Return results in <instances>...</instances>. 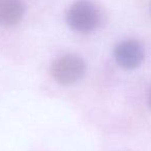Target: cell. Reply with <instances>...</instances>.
<instances>
[{
  "label": "cell",
  "instance_id": "obj_1",
  "mask_svg": "<svg viewBox=\"0 0 151 151\" xmlns=\"http://www.w3.org/2000/svg\"><path fill=\"white\" fill-rule=\"evenodd\" d=\"M66 21L76 31L88 33L97 27L99 13L92 3L82 0L69 7L66 14Z\"/></svg>",
  "mask_w": 151,
  "mask_h": 151
},
{
  "label": "cell",
  "instance_id": "obj_2",
  "mask_svg": "<svg viewBox=\"0 0 151 151\" xmlns=\"http://www.w3.org/2000/svg\"><path fill=\"white\" fill-rule=\"evenodd\" d=\"M85 73V63L76 55H65L59 58L52 67L55 80L63 85H69L79 81Z\"/></svg>",
  "mask_w": 151,
  "mask_h": 151
},
{
  "label": "cell",
  "instance_id": "obj_3",
  "mask_svg": "<svg viewBox=\"0 0 151 151\" xmlns=\"http://www.w3.org/2000/svg\"><path fill=\"white\" fill-rule=\"evenodd\" d=\"M144 48L136 40H128L120 42L114 50L116 62L125 69L140 66L144 60Z\"/></svg>",
  "mask_w": 151,
  "mask_h": 151
},
{
  "label": "cell",
  "instance_id": "obj_4",
  "mask_svg": "<svg viewBox=\"0 0 151 151\" xmlns=\"http://www.w3.org/2000/svg\"><path fill=\"white\" fill-rule=\"evenodd\" d=\"M24 9L22 0H0V26L11 27L19 23Z\"/></svg>",
  "mask_w": 151,
  "mask_h": 151
},
{
  "label": "cell",
  "instance_id": "obj_5",
  "mask_svg": "<svg viewBox=\"0 0 151 151\" xmlns=\"http://www.w3.org/2000/svg\"><path fill=\"white\" fill-rule=\"evenodd\" d=\"M148 103H149V106L151 108V88L149 90V93H148Z\"/></svg>",
  "mask_w": 151,
  "mask_h": 151
},
{
  "label": "cell",
  "instance_id": "obj_6",
  "mask_svg": "<svg viewBox=\"0 0 151 151\" xmlns=\"http://www.w3.org/2000/svg\"><path fill=\"white\" fill-rule=\"evenodd\" d=\"M150 12H151V3H150Z\"/></svg>",
  "mask_w": 151,
  "mask_h": 151
}]
</instances>
